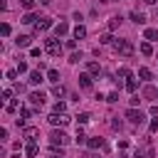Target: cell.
<instances>
[{
  "label": "cell",
  "mask_w": 158,
  "mask_h": 158,
  "mask_svg": "<svg viewBox=\"0 0 158 158\" xmlns=\"http://www.w3.org/2000/svg\"><path fill=\"white\" fill-rule=\"evenodd\" d=\"M44 52H47L49 57H62V52H64V44L59 42V37H49V40L44 42Z\"/></svg>",
  "instance_id": "6da1fadb"
},
{
  "label": "cell",
  "mask_w": 158,
  "mask_h": 158,
  "mask_svg": "<svg viewBox=\"0 0 158 158\" xmlns=\"http://www.w3.org/2000/svg\"><path fill=\"white\" fill-rule=\"evenodd\" d=\"M49 143H52L54 148H57V146L62 148V146H67V143H69V136H67L64 131H57V128H54V131L49 133Z\"/></svg>",
  "instance_id": "7a4b0ae2"
},
{
  "label": "cell",
  "mask_w": 158,
  "mask_h": 158,
  "mask_svg": "<svg viewBox=\"0 0 158 158\" xmlns=\"http://www.w3.org/2000/svg\"><path fill=\"white\" fill-rule=\"evenodd\" d=\"M114 49H116L118 54H123V57H131V54H133V44H131L128 40H116V42H114Z\"/></svg>",
  "instance_id": "3957f363"
},
{
  "label": "cell",
  "mask_w": 158,
  "mask_h": 158,
  "mask_svg": "<svg viewBox=\"0 0 158 158\" xmlns=\"http://www.w3.org/2000/svg\"><path fill=\"white\" fill-rule=\"evenodd\" d=\"M126 118H128L133 126H141V123H146V116H143V111H138L136 106H131V109L126 111Z\"/></svg>",
  "instance_id": "277c9868"
},
{
  "label": "cell",
  "mask_w": 158,
  "mask_h": 158,
  "mask_svg": "<svg viewBox=\"0 0 158 158\" xmlns=\"http://www.w3.org/2000/svg\"><path fill=\"white\" fill-rule=\"evenodd\" d=\"M49 123H52V126H67V123H69V116H67V114H54V111H52V114H49Z\"/></svg>",
  "instance_id": "5b68a950"
},
{
  "label": "cell",
  "mask_w": 158,
  "mask_h": 158,
  "mask_svg": "<svg viewBox=\"0 0 158 158\" xmlns=\"http://www.w3.org/2000/svg\"><path fill=\"white\" fill-rule=\"evenodd\" d=\"M27 99H30V104H32L35 109H42V106H44V94H42V91H32Z\"/></svg>",
  "instance_id": "8992f818"
},
{
  "label": "cell",
  "mask_w": 158,
  "mask_h": 158,
  "mask_svg": "<svg viewBox=\"0 0 158 158\" xmlns=\"http://www.w3.org/2000/svg\"><path fill=\"white\" fill-rule=\"evenodd\" d=\"M49 27H52V20H49V17H40V20L35 22V32H37V35L44 32V30H49Z\"/></svg>",
  "instance_id": "52a82bcc"
},
{
  "label": "cell",
  "mask_w": 158,
  "mask_h": 158,
  "mask_svg": "<svg viewBox=\"0 0 158 158\" xmlns=\"http://www.w3.org/2000/svg\"><path fill=\"white\" fill-rule=\"evenodd\" d=\"M22 136H25L27 141H37V136H40V128H35V126H27V128L22 131Z\"/></svg>",
  "instance_id": "ba28073f"
},
{
  "label": "cell",
  "mask_w": 158,
  "mask_h": 158,
  "mask_svg": "<svg viewBox=\"0 0 158 158\" xmlns=\"http://www.w3.org/2000/svg\"><path fill=\"white\" fill-rule=\"evenodd\" d=\"M86 146H89L91 151H96V148H106V141L96 136V138H89V141H86Z\"/></svg>",
  "instance_id": "9c48e42d"
},
{
  "label": "cell",
  "mask_w": 158,
  "mask_h": 158,
  "mask_svg": "<svg viewBox=\"0 0 158 158\" xmlns=\"http://www.w3.org/2000/svg\"><path fill=\"white\" fill-rule=\"evenodd\" d=\"M79 86H81V89H91V74H89V72L79 74Z\"/></svg>",
  "instance_id": "30bf717a"
},
{
  "label": "cell",
  "mask_w": 158,
  "mask_h": 158,
  "mask_svg": "<svg viewBox=\"0 0 158 158\" xmlns=\"http://www.w3.org/2000/svg\"><path fill=\"white\" fill-rule=\"evenodd\" d=\"M37 153H40L37 143H35V141H30V143H27V148H25V156H27V158H37Z\"/></svg>",
  "instance_id": "8fae6325"
},
{
  "label": "cell",
  "mask_w": 158,
  "mask_h": 158,
  "mask_svg": "<svg viewBox=\"0 0 158 158\" xmlns=\"http://www.w3.org/2000/svg\"><path fill=\"white\" fill-rule=\"evenodd\" d=\"M67 32H69V25H67V22H57V25H54V35H57V37H64Z\"/></svg>",
  "instance_id": "7c38bea8"
},
{
  "label": "cell",
  "mask_w": 158,
  "mask_h": 158,
  "mask_svg": "<svg viewBox=\"0 0 158 158\" xmlns=\"http://www.w3.org/2000/svg\"><path fill=\"white\" fill-rule=\"evenodd\" d=\"M32 86H37V84H42L44 81V77H42V72H30V79H27Z\"/></svg>",
  "instance_id": "4fadbf2b"
},
{
  "label": "cell",
  "mask_w": 158,
  "mask_h": 158,
  "mask_svg": "<svg viewBox=\"0 0 158 158\" xmlns=\"http://www.w3.org/2000/svg\"><path fill=\"white\" fill-rule=\"evenodd\" d=\"M138 49H141V54H143V57H151V54H153V44H151L148 40H146V42H141V47H138Z\"/></svg>",
  "instance_id": "5bb4252c"
},
{
  "label": "cell",
  "mask_w": 158,
  "mask_h": 158,
  "mask_svg": "<svg viewBox=\"0 0 158 158\" xmlns=\"http://www.w3.org/2000/svg\"><path fill=\"white\" fill-rule=\"evenodd\" d=\"M128 17H131V22H136V25H146V15H143V12H131Z\"/></svg>",
  "instance_id": "9a60e30c"
},
{
  "label": "cell",
  "mask_w": 158,
  "mask_h": 158,
  "mask_svg": "<svg viewBox=\"0 0 158 158\" xmlns=\"http://www.w3.org/2000/svg\"><path fill=\"white\" fill-rule=\"evenodd\" d=\"M86 69H89V74H91V77H99V74H101L99 62H89V64H86Z\"/></svg>",
  "instance_id": "2e32d148"
},
{
  "label": "cell",
  "mask_w": 158,
  "mask_h": 158,
  "mask_svg": "<svg viewBox=\"0 0 158 158\" xmlns=\"http://www.w3.org/2000/svg\"><path fill=\"white\" fill-rule=\"evenodd\" d=\"M84 37H86V27L84 25H77L74 27V40H84Z\"/></svg>",
  "instance_id": "e0dca14e"
},
{
  "label": "cell",
  "mask_w": 158,
  "mask_h": 158,
  "mask_svg": "<svg viewBox=\"0 0 158 158\" xmlns=\"http://www.w3.org/2000/svg\"><path fill=\"white\" fill-rule=\"evenodd\" d=\"M47 81L59 84V72H57V69H47Z\"/></svg>",
  "instance_id": "ac0fdd59"
},
{
  "label": "cell",
  "mask_w": 158,
  "mask_h": 158,
  "mask_svg": "<svg viewBox=\"0 0 158 158\" xmlns=\"http://www.w3.org/2000/svg\"><path fill=\"white\" fill-rule=\"evenodd\" d=\"M143 37H146L148 42H156V40H158V30H153V27H148V30L143 32Z\"/></svg>",
  "instance_id": "d6986e66"
},
{
  "label": "cell",
  "mask_w": 158,
  "mask_h": 158,
  "mask_svg": "<svg viewBox=\"0 0 158 158\" xmlns=\"http://www.w3.org/2000/svg\"><path fill=\"white\" fill-rule=\"evenodd\" d=\"M37 20H40V17H37V15H35V12H27V15H25V17H22V20H20V22H25V25H35V22H37Z\"/></svg>",
  "instance_id": "ffe728a7"
},
{
  "label": "cell",
  "mask_w": 158,
  "mask_h": 158,
  "mask_svg": "<svg viewBox=\"0 0 158 158\" xmlns=\"http://www.w3.org/2000/svg\"><path fill=\"white\" fill-rule=\"evenodd\" d=\"M30 40H32L30 35H20L15 42H17V47H30Z\"/></svg>",
  "instance_id": "44dd1931"
},
{
  "label": "cell",
  "mask_w": 158,
  "mask_h": 158,
  "mask_svg": "<svg viewBox=\"0 0 158 158\" xmlns=\"http://www.w3.org/2000/svg\"><path fill=\"white\" fill-rule=\"evenodd\" d=\"M138 77H141L143 81H148V79H153V74H151V69H148V67H141V69H138Z\"/></svg>",
  "instance_id": "7402d4cb"
},
{
  "label": "cell",
  "mask_w": 158,
  "mask_h": 158,
  "mask_svg": "<svg viewBox=\"0 0 158 158\" xmlns=\"http://www.w3.org/2000/svg\"><path fill=\"white\" fill-rule=\"evenodd\" d=\"M52 94H54V96H57V99H62V96H64V94H67V89H64V86H62V84H54V86H52Z\"/></svg>",
  "instance_id": "603a6c76"
},
{
  "label": "cell",
  "mask_w": 158,
  "mask_h": 158,
  "mask_svg": "<svg viewBox=\"0 0 158 158\" xmlns=\"http://www.w3.org/2000/svg\"><path fill=\"white\" fill-rule=\"evenodd\" d=\"M121 22H123V20H121V17H118V15H114V17H111V20H109V30H116V27H118V25H121Z\"/></svg>",
  "instance_id": "cb8c5ba5"
},
{
  "label": "cell",
  "mask_w": 158,
  "mask_h": 158,
  "mask_svg": "<svg viewBox=\"0 0 158 158\" xmlns=\"http://www.w3.org/2000/svg\"><path fill=\"white\" fill-rule=\"evenodd\" d=\"M143 96H146V99H156V96H158V91H156L153 86H146V89H143Z\"/></svg>",
  "instance_id": "d4e9b609"
},
{
  "label": "cell",
  "mask_w": 158,
  "mask_h": 158,
  "mask_svg": "<svg viewBox=\"0 0 158 158\" xmlns=\"http://www.w3.org/2000/svg\"><path fill=\"white\" fill-rule=\"evenodd\" d=\"M118 77H121V79H131L133 74H131V69H128V67H121V69H118Z\"/></svg>",
  "instance_id": "484cf974"
},
{
  "label": "cell",
  "mask_w": 158,
  "mask_h": 158,
  "mask_svg": "<svg viewBox=\"0 0 158 158\" xmlns=\"http://www.w3.org/2000/svg\"><path fill=\"white\" fill-rule=\"evenodd\" d=\"M54 114H67V104L64 101H57L54 104Z\"/></svg>",
  "instance_id": "4316f807"
},
{
  "label": "cell",
  "mask_w": 158,
  "mask_h": 158,
  "mask_svg": "<svg viewBox=\"0 0 158 158\" xmlns=\"http://www.w3.org/2000/svg\"><path fill=\"white\" fill-rule=\"evenodd\" d=\"M32 116V109L30 106H20V118H30Z\"/></svg>",
  "instance_id": "83f0119b"
},
{
  "label": "cell",
  "mask_w": 158,
  "mask_h": 158,
  "mask_svg": "<svg viewBox=\"0 0 158 158\" xmlns=\"http://www.w3.org/2000/svg\"><path fill=\"white\" fill-rule=\"evenodd\" d=\"M126 89H128L131 94H136V89H138V84H136L133 79H128V81H126Z\"/></svg>",
  "instance_id": "f1b7e54d"
},
{
  "label": "cell",
  "mask_w": 158,
  "mask_h": 158,
  "mask_svg": "<svg viewBox=\"0 0 158 158\" xmlns=\"http://www.w3.org/2000/svg\"><path fill=\"white\" fill-rule=\"evenodd\" d=\"M77 121L84 126V123H89V121H91V116H89V114H79V116H77Z\"/></svg>",
  "instance_id": "f546056e"
},
{
  "label": "cell",
  "mask_w": 158,
  "mask_h": 158,
  "mask_svg": "<svg viewBox=\"0 0 158 158\" xmlns=\"http://www.w3.org/2000/svg\"><path fill=\"white\" fill-rule=\"evenodd\" d=\"M0 35H2V37H7V35H10V25H7V22H2V25H0Z\"/></svg>",
  "instance_id": "4dcf8cb0"
},
{
  "label": "cell",
  "mask_w": 158,
  "mask_h": 158,
  "mask_svg": "<svg viewBox=\"0 0 158 158\" xmlns=\"http://www.w3.org/2000/svg\"><path fill=\"white\" fill-rule=\"evenodd\" d=\"M111 40H114V37H111V35L106 32V35H101V37H99V44H109Z\"/></svg>",
  "instance_id": "1f68e13d"
},
{
  "label": "cell",
  "mask_w": 158,
  "mask_h": 158,
  "mask_svg": "<svg viewBox=\"0 0 158 158\" xmlns=\"http://www.w3.org/2000/svg\"><path fill=\"white\" fill-rule=\"evenodd\" d=\"M15 69H17L20 74H27V72H30V69H27V62H20V64H17Z\"/></svg>",
  "instance_id": "d6a6232c"
},
{
  "label": "cell",
  "mask_w": 158,
  "mask_h": 158,
  "mask_svg": "<svg viewBox=\"0 0 158 158\" xmlns=\"http://www.w3.org/2000/svg\"><path fill=\"white\" fill-rule=\"evenodd\" d=\"M106 101H109V104H116V101H118V91H111V94L106 96Z\"/></svg>",
  "instance_id": "836d02e7"
},
{
  "label": "cell",
  "mask_w": 158,
  "mask_h": 158,
  "mask_svg": "<svg viewBox=\"0 0 158 158\" xmlns=\"http://www.w3.org/2000/svg\"><path fill=\"white\" fill-rule=\"evenodd\" d=\"M20 5H22L25 10H32V7H35V0H20Z\"/></svg>",
  "instance_id": "e575fe53"
},
{
  "label": "cell",
  "mask_w": 158,
  "mask_h": 158,
  "mask_svg": "<svg viewBox=\"0 0 158 158\" xmlns=\"http://www.w3.org/2000/svg\"><path fill=\"white\" fill-rule=\"evenodd\" d=\"M81 57H84V54H81V52H74V54H72V57H69V62H72V64H77V62H79V59H81Z\"/></svg>",
  "instance_id": "d590c367"
},
{
  "label": "cell",
  "mask_w": 158,
  "mask_h": 158,
  "mask_svg": "<svg viewBox=\"0 0 158 158\" xmlns=\"http://www.w3.org/2000/svg\"><path fill=\"white\" fill-rule=\"evenodd\" d=\"M17 74H20V72H17V69H7V72H5V77H7V79H15V77H17Z\"/></svg>",
  "instance_id": "8d00e7d4"
},
{
  "label": "cell",
  "mask_w": 158,
  "mask_h": 158,
  "mask_svg": "<svg viewBox=\"0 0 158 158\" xmlns=\"http://www.w3.org/2000/svg\"><path fill=\"white\" fill-rule=\"evenodd\" d=\"M7 111L15 114V111H17V101H10V104H7Z\"/></svg>",
  "instance_id": "74e56055"
},
{
  "label": "cell",
  "mask_w": 158,
  "mask_h": 158,
  "mask_svg": "<svg viewBox=\"0 0 158 158\" xmlns=\"http://www.w3.org/2000/svg\"><path fill=\"white\" fill-rule=\"evenodd\" d=\"M84 138H86V136H84V131L79 128V131H77V143H84Z\"/></svg>",
  "instance_id": "f35d334b"
},
{
  "label": "cell",
  "mask_w": 158,
  "mask_h": 158,
  "mask_svg": "<svg viewBox=\"0 0 158 158\" xmlns=\"http://www.w3.org/2000/svg\"><path fill=\"white\" fill-rule=\"evenodd\" d=\"M151 131H158V118H153V121H151Z\"/></svg>",
  "instance_id": "ab89813d"
},
{
  "label": "cell",
  "mask_w": 158,
  "mask_h": 158,
  "mask_svg": "<svg viewBox=\"0 0 158 158\" xmlns=\"http://www.w3.org/2000/svg\"><path fill=\"white\" fill-rule=\"evenodd\" d=\"M49 158H64V156H62V151H59V153H57V151H52V153H49Z\"/></svg>",
  "instance_id": "60d3db41"
},
{
  "label": "cell",
  "mask_w": 158,
  "mask_h": 158,
  "mask_svg": "<svg viewBox=\"0 0 158 158\" xmlns=\"http://www.w3.org/2000/svg\"><path fill=\"white\" fill-rule=\"evenodd\" d=\"M143 2H146V5H156L158 0H143Z\"/></svg>",
  "instance_id": "b9f144b4"
},
{
  "label": "cell",
  "mask_w": 158,
  "mask_h": 158,
  "mask_svg": "<svg viewBox=\"0 0 158 158\" xmlns=\"http://www.w3.org/2000/svg\"><path fill=\"white\" fill-rule=\"evenodd\" d=\"M156 57H158V54H156Z\"/></svg>",
  "instance_id": "7bdbcfd3"
}]
</instances>
